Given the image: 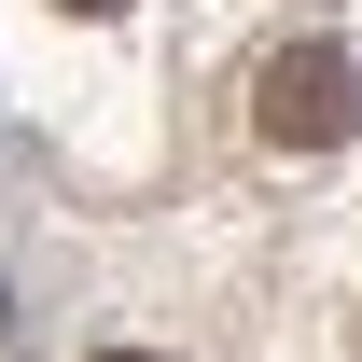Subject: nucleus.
<instances>
[{"instance_id": "3", "label": "nucleus", "mask_w": 362, "mask_h": 362, "mask_svg": "<svg viewBox=\"0 0 362 362\" xmlns=\"http://www.w3.org/2000/svg\"><path fill=\"white\" fill-rule=\"evenodd\" d=\"M98 362H153V349H98Z\"/></svg>"}, {"instance_id": "1", "label": "nucleus", "mask_w": 362, "mask_h": 362, "mask_svg": "<svg viewBox=\"0 0 362 362\" xmlns=\"http://www.w3.org/2000/svg\"><path fill=\"white\" fill-rule=\"evenodd\" d=\"M251 126H265L279 153H334V139L362 126V70L334 42H279L265 70H251Z\"/></svg>"}, {"instance_id": "2", "label": "nucleus", "mask_w": 362, "mask_h": 362, "mask_svg": "<svg viewBox=\"0 0 362 362\" xmlns=\"http://www.w3.org/2000/svg\"><path fill=\"white\" fill-rule=\"evenodd\" d=\"M56 14H126V0H56Z\"/></svg>"}]
</instances>
